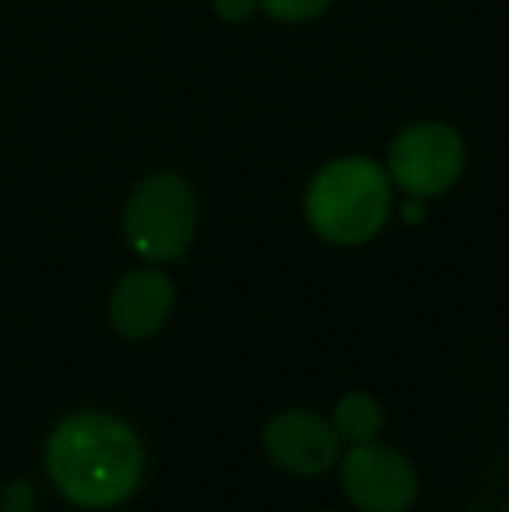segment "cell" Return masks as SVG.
Returning <instances> with one entry per match:
<instances>
[{"label":"cell","instance_id":"52a82bcc","mask_svg":"<svg viewBox=\"0 0 509 512\" xmlns=\"http://www.w3.org/2000/svg\"><path fill=\"white\" fill-rule=\"evenodd\" d=\"M175 310V286L164 272L157 269H136L123 276L112 290L109 300V321L129 342L154 338L168 324Z\"/></svg>","mask_w":509,"mask_h":512},{"label":"cell","instance_id":"6da1fadb","mask_svg":"<svg viewBox=\"0 0 509 512\" xmlns=\"http://www.w3.org/2000/svg\"><path fill=\"white\" fill-rule=\"evenodd\" d=\"M46 474L74 506L116 509L143 481V443L109 411H77L49 436Z\"/></svg>","mask_w":509,"mask_h":512},{"label":"cell","instance_id":"8992f818","mask_svg":"<svg viewBox=\"0 0 509 512\" xmlns=\"http://www.w3.org/2000/svg\"><path fill=\"white\" fill-rule=\"evenodd\" d=\"M262 450L283 474L293 478H318L332 471L342 457V439L332 422L318 411L286 408L272 415L262 429Z\"/></svg>","mask_w":509,"mask_h":512},{"label":"cell","instance_id":"5b68a950","mask_svg":"<svg viewBox=\"0 0 509 512\" xmlns=\"http://www.w3.org/2000/svg\"><path fill=\"white\" fill-rule=\"evenodd\" d=\"M464 147L454 129L419 122L405 129L391 147V178L415 199H433L461 178Z\"/></svg>","mask_w":509,"mask_h":512},{"label":"cell","instance_id":"3957f363","mask_svg":"<svg viewBox=\"0 0 509 512\" xmlns=\"http://www.w3.org/2000/svg\"><path fill=\"white\" fill-rule=\"evenodd\" d=\"M126 244L147 262H182L196 237V196L178 175H150L129 196L123 213Z\"/></svg>","mask_w":509,"mask_h":512},{"label":"cell","instance_id":"9c48e42d","mask_svg":"<svg viewBox=\"0 0 509 512\" xmlns=\"http://www.w3.org/2000/svg\"><path fill=\"white\" fill-rule=\"evenodd\" d=\"M328 4H332V0H258V7L279 21H311V18H318Z\"/></svg>","mask_w":509,"mask_h":512},{"label":"cell","instance_id":"30bf717a","mask_svg":"<svg viewBox=\"0 0 509 512\" xmlns=\"http://www.w3.org/2000/svg\"><path fill=\"white\" fill-rule=\"evenodd\" d=\"M4 512H32V485L28 481H14L4 492Z\"/></svg>","mask_w":509,"mask_h":512},{"label":"cell","instance_id":"7a4b0ae2","mask_svg":"<svg viewBox=\"0 0 509 512\" xmlns=\"http://www.w3.org/2000/svg\"><path fill=\"white\" fill-rule=\"evenodd\" d=\"M391 189L367 157H342L318 171L307 189V223L332 244H363L384 227Z\"/></svg>","mask_w":509,"mask_h":512},{"label":"cell","instance_id":"ba28073f","mask_svg":"<svg viewBox=\"0 0 509 512\" xmlns=\"http://www.w3.org/2000/svg\"><path fill=\"white\" fill-rule=\"evenodd\" d=\"M332 429L335 436L346 446H363V443H377L384 429V408L374 394L353 391L346 398H339V405L332 411Z\"/></svg>","mask_w":509,"mask_h":512},{"label":"cell","instance_id":"8fae6325","mask_svg":"<svg viewBox=\"0 0 509 512\" xmlns=\"http://www.w3.org/2000/svg\"><path fill=\"white\" fill-rule=\"evenodd\" d=\"M213 4H217V14L224 21H245L258 7V0H213Z\"/></svg>","mask_w":509,"mask_h":512},{"label":"cell","instance_id":"277c9868","mask_svg":"<svg viewBox=\"0 0 509 512\" xmlns=\"http://www.w3.org/2000/svg\"><path fill=\"white\" fill-rule=\"evenodd\" d=\"M339 474L356 512H408L419 495L412 460L381 443L349 446L346 457H339Z\"/></svg>","mask_w":509,"mask_h":512}]
</instances>
